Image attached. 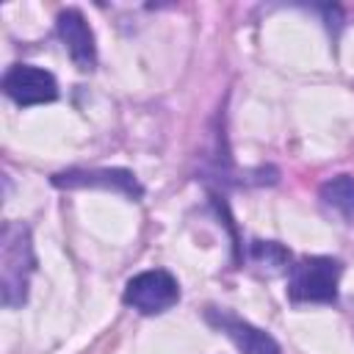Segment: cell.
I'll return each instance as SVG.
<instances>
[{
  "instance_id": "obj_5",
  "label": "cell",
  "mask_w": 354,
  "mask_h": 354,
  "mask_svg": "<svg viewBox=\"0 0 354 354\" xmlns=\"http://www.w3.org/2000/svg\"><path fill=\"white\" fill-rule=\"evenodd\" d=\"M205 321H207L213 329H218L221 335H227V337L235 343V348H238L241 354H279V343H277L268 332L252 326L249 321L232 315L230 310L207 307V310H205Z\"/></svg>"
},
{
  "instance_id": "obj_7",
  "label": "cell",
  "mask_w": 354,
  "mask_h": 354,
  "mask_svg": "<svg viewBox=\"0 0 354 354\" xmlns=\"http://www.w3.org/2000/svg\"><path fill=\"white\" fill-rule=\"evenodd\" d=\"M55 28H58V36L69 53V58L75 61L77 69L88 72L94 69L97 64V44H94V33L83 17L80 8H64L55 19Z\"/></svg>"
},
{
  "instance_id": "obj_4",
  "label": "cell",
  "mask_w": 354,
  "mask_h": 354,
  "mask_svg": "<svg viewBox=\"0 0 354 354\" xmlns=\"http://www.w3.org/2000/svg\"><path fill=\"white\" fill-rule=\"evenodd\" d=\"M3 91L17 102V105H41V102H53L58 97V83L55 77L41 69V66H30V64H14L6 75H3Z\"/></svg>"
},
{
  "instance_id": "obj_9",
  "label": "cell",
  "mask_w": 354,
  "mask_h": 354,
  "mask_svg": "<svg viewBox=\"0 0 354 354\" xmlns=\"http://www.w3.org/2000/svg\"><path fill=\"white\" fill-rule=\"evenodd\" d=\"M249 260L268 274H279L290 263V252L277 241H254L249 246Z\"/></svg>"
},
{
  "instance_id": "obj_6",
  "label": "cell",
  "mask_w": 354,
  "mask_h": 354,
  "mask_svg": "<svg viewBox=\"0 0 354 354\" xmlns=\"http://www.w3.org/2000/svg\"><path fill=\"white\" fill-rule=\"evenodd\" d=\"M53 185L58 188H105L119 191L130 199H141L144 188L127 169H69L53 174Z\"/></svg>"
},
{
  "instance_id": "obj_2",
  "label": "cell",
  "mask_w": 354,
  "mask_h": 354,
  "mask_svg": "<svg viewBox=\"0 0 354 354\" xmlns=\"http://www.w3.org/2000/svg\"><path fill=\"white\" fill-rule=\"evenodd\" d=\"M343 266L335 257H301L288 271V296L293 301H337V282Z\"/></svg>"
},
{
  "instance_id": "obj_8",
  "label": "cell",
  "mask_w": 354,
  "mask_h": 354,
  "mask_svg": "<svg viewBox=\"0 0 354 354\" xmlns=\"http://www.w3.org/2000/svg\"><path fill=\"white\" fill-rule=\"evenodd\" d=\"M324 207H329L332 213L343 216V218H354V177L351 174H337L332 180H326L318 191Z\"/></svg>"
},
{
  "instance_id": "obj_1",
  "label": "cell",
  "mask_w": 354,
  "mask_h": 354,
  "mask_svg": "<svg viewBox=\"0 0 354 354\" xmlns=\"http://www.w3.org/2000/svg\"><path fill=\"white\" fill-rule=\"evenodd\" d=\"M33 268H36V254L28 224L6 221L0 232V296L6 307L25 304Z\"/></svg>"
},
{
  "instance_id": "obj_3",
  "label": "cell",
  "mask_w": 354,
  "mask_h": 354,
  "mask_svg": "<svg viewBox=\"0 0 354 354\" xmlns=\"http://www.w3.org/2000/svg\"><path fill=\"white\" fill-rule=\"evenodd\" d=\"M122 301L144 315H158L180 301V285L169 271L149 268V271H141L133 279H127Z\"/></svg>"
}]
</instances>
